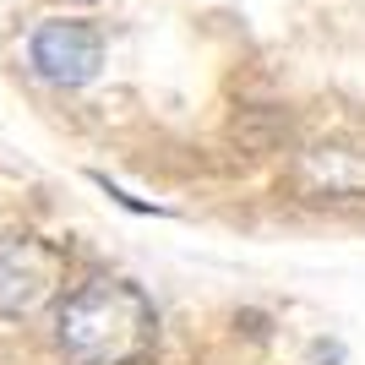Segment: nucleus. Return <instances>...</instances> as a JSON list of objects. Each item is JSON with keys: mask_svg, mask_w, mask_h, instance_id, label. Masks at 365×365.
I'll return each mask as SVG.
<instances>
[{"mask_svg": "<svg viewBox=\"0 0 365 365\" xmlns=\"http://www.w3.org/2000/svg\"><path fill=\"white\" fill-rule=\"evenodd\" d=\"M158 311L125 278H93L61 305V349L71 365H137L153 349Z\"/></svg>", "mask_w": 365, "mask_h": 365, "instance_id": "nucleus-1", "label": "nucleus"}, {"mask_svg": "<svg viewBox=\"0 0 365 365\" xmlns=\"http://www.w3.org/2000/svg\"><path fill=\"white\" fill-rule=\"evenodd\" d=\"M28 66L55 88H82L104 66V33L82 16H49L28 33Z\"/></svg>", "mask_w": 365, "mask_h": 365, "instance_id": "nucleus-2", "label": "nucleus"}, {"mask_svg": "<svg viewBox=\"0 0 365 365\" xmlns=\"http://www.w3.org/2000/svg\"><path fill=\"white\" fill-rule=\"evenodd\" d=\"M66 262L55 245L28 240V235H11L0 240V317H33L44 311L61 289Z\"/></svg>", "mask_w": 365, "mask_h": 365, "instance_id": "nucleus-3", "label": "nucleus"}, {"mask_svg": "<svg viewBox=\"0 0 365 365\" xmlns=\"http://www.w3.org/2000/svg\"><path fill=\"white\" fill-rule=\"evenodd\" d=\"M300 180L317 191H333V197H349V191H365V164H354L344 148H311L300 164Z\"/></svg>", "mask_w": 365, "mask_h": 365, "instance_id": "nucleus-4", "label": "nucleus"}]
</instances>
